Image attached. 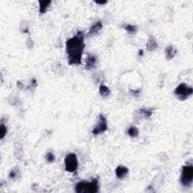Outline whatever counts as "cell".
Here are the masks:
<instances>
[{
	"mask_svg": "<svg viewBox=\"0 0 193 193\" xmlns=\"http://www.w3.org/2000/svg\"><path fill=\"white\" fill-rule=\"evenodd\" d=\"M84 39L83 33L79 31L73 37L70 38L66 42V51L69 65L77 66L81 64V57L85 47Z\"/></svg>",
	"mask_w": 193,
	"mask_h": 193,
	"instance_id": "6da1fadb",
	"label": "cell"
},
{
	"mask_svg": "<svg viewBox=\"0 0 193 193\" xmlns=\"http://www.w3.org/2000/svg\"><path fill=\"white\" fill-rule=\"evenodd\" d=\"M76 192L77 193H95L99 191V184L97 179H94L91 182L81 181L76 185Z\"/></svg>",
	"mask_w": 193,
	"mask_h": 193,
	"instance_id": "7a4b0ae2",
	"label": "cell"
},
{
	"mask_svg": "<svg viewBox=\"0 0 193 193\" xmlns=\"http://www.w3.org/2000/svg\"><path fill=\"white\" fill-rule=\"evenodd\" d=\"M193 181V167L192 165H184L182 168L180 182L184 187H190Z\"/></svg>",
	"mask_w": 193,
	"mask_h": 193,
	"instance_id": "3957f363",
	"label": "cell"
},
{
	"mask_svg": "<svg viewBox=\"0 0 193 193\" xmlns=\"http://www.w3.org/2000/svg\"><path fill=\"white\" fill-rule=\"evenodd\" d=\"M193 94V88L189 87L186 83H180L174 90V94L180 100H186Z\"/></svg>",
	"mask_w": 193,
	"mask_h": 193,
	"instance_id": "277c9868",
	"label": "cell"
},
{
	"mask_svg": "<svg viewBox=\"0 0 193 193\" xmlns=\"http://www.w3.org/2000/svg\"><path fill=\"white\" fill-rule=\"evenodd\" d=\"M65 164V170L69 173H73L76 171L78 168V159L77 156L75 153H69L66 156L64 159Z\"/></svg>",
	"mask_w": 193,
	"mask_h": 193,
	"instance_id": "5b68a950",
	"label": "cell"
},
{
	"mask_svg": "<svg viewBox=\"0 0 193 193\" xmlns=\"http://www.w3.org/2000/svg\"><path fill=\"white\" fill-rule=\"evenodd\" d=\"M107 129H108V125H107V119H106V117L103 115H100L98 124L92 130V134L94 135H99L100 134H103L105 131H107Z\"/></svg>",
	"mask_w": 193,
	"mask_h": 193,
	"instance_id": "8992f818",
	"label": "cell"
},
{
	"mask_svg": "<svg viewBox=\"0 0 193 193\" xmlns=\"http://www.w3.org/2000/svg\"><path fill=\"white\" fill-rule=\"evenodd\" d=\"M97 62V58L95 55L87 54L86 59H85V69L87 70H91L94 69L96 67Z\"/></svg>",
	"mask_w": 193,
	"mask_h": 193,
	"instance_id": "52a82bcc",
	"label": "cell"
},
{
	"mask_svg": "<svg viewBox=\"0 0 193 193\" xmlns=\"http://www.w3.org/2000/svg\"><path fill=\"white\" fill-rule=\"evenodd\" d=\"M128 173V168L124 166H118L116 169V175L117 178L124 179Z\"/></svg>",
	"mask_w": 193,
	"mask_h": 193,
	"instance_id": "ba28073f",
	"label": "cell"
},
{
	"mask_svg": "<svg viewBox=\"0 0 193 193\" xmlns=\"http://www.w3.org/2000/svg\"><path fill=\"white\" fill-rule=\"evenodd\" d=\"M103 28V24L100 21L97 22L94 24L93 26L91 27V29H89V32H88V36H94V35L97 34L99 31L100 30Z\"/></svg>",
	"mask_w": 193,
	"mask_h": 193,
	"instance_id": "9c48e42d",
	"label": "cell"
},
{
	"mask_svg": "<svg viewBox=\"0 0 193 193\" xmlns=\"http://www.w3.org/2000/svg\"><path fill=\"white\" fill-rule=\"evenodd\" d=\"M51 0H47V1H42L39 0V13L41 15L45 14L48 10V7L51 5Z\"/></svg>",
	"mask_w": 193,
	"mask_h": 193,
	"instance_id": "30bf717a",
	"label": "cell"
},
{
	"mask_svg": "<svg viewBox=\"0 0 193 193\" xmlns=\"http://www.w3.org/2000/svg\"><path fill=\"white\" fill-rule=\"evenodd\" d=\"M177 54V51L172 46H168L165 49V56H166L167 60H170L173 59L175 57Z\"/></svg>",
	"mask_w": 193,
	"mask_h": 193,
	"instance_id": "8fae6325",
	"label": "cell"
},
{
	"mask_svg": "<svg viewBox=\"0 0 193 193\" xmlns=\"http://www.w3.org/2000/svg\"><path fill=\"white\" fill-rule=\"evenodd\" d=\"M158 48V44L156 42V39H154L152 36L149 37V41H148L147 44V48L148 51H153L156 48Z\"/></svg>",
	"mask_w": 193,
	"mask_h": 193,
	"instance_id": "7c38bea8",
	"label": "cell"
},
{
	"mask_svg": "<svg viewBox=\"0 0 193 193\" xmlns=\"http://www.w3.org/2000/svg\"><path fill=\"white\" fill-rule=\"evenodd\" d=\"M99 91H100V95H101L102 97H108L111 93L110 89H109L108 87H107L106 85H104L103 84L100 85V88H99Z\"/></svg>",
	"mask_w": 193,
	"mask_h": 193,
	"instance_id": "4fadbf2b",
	"label": "cell"
},
{
	"mask_svg": "<svg viewBox=\"0 0 193 193\" xmlns=\"http://www.w3.org/2000/svg\"><path fill=\"white\" fill-rule=\"evenodd\" d=\"M154 109H147V108H141L140 109V114L143 115L144 117L149 118L152 116V113H153Z\"/></svg>",
	"mask_w": 193,
	"mask_h": 193,
	"instance_id": "5bb4252c",
	"label": "cell"
},
{
	"mask_svg": "<svg viewBox=\"0 0 193 193\" xmlns=\"http://www.w3.org/2000/svg\"><path fill=\"white\" fill-rule=\"evenodd\" d=\"M128 134L131 137H132V138L137 137L139 134L138 129L135 126H131L128 130Z\"/></svg>",
	"mask_w": 193,
	"mask_h": 193,
	"instance_id": "9a60e30c",
	"label": "cell"
},
{
	"mask_svg": "<svg viewBox=\"0 0 193 193\" xmlns=\"http://www.w3.org/2000/svg\"><path fill=\"white\" fill-rule=\"evenodd\" d=\"M124 29L125 30H126L127 32H128L129 33H131V34H134L135 33L137 32V27L134 25H131V24H126V25H125L124 27Z\"/></svg>",
	"mask_w": 193,
	"mask_h": 193,
	"instance_id": "2e32d148",
	"label": "cell"
},
{
	"mask_svg": "<svg viewBox=\"0 0 193 193\" xmlns=\"http://www.w3.org/2000/svg\"><path fill=\"white\" fill-rule=\"evenodd\" d=\"M7 134V128L6 126L4 124L2 123L1 125H0V138L3 139L5 137H6Z\"/></svg>",
	"mask_w": 193,
	"mask_h": 193,
	"instance_id": "e0dca14e",
	"label": "cell"
},
{
	"mask_svg": "<svg viewBox=\"0 0 193 193\" xmlns=\"http://www.w3.org/2000/svg\"><path fill=\"white\" fill-rule=\"evenodd\" d=\"M46 159L48 163H52L55 161V156L52 152H48L46 156Z\"/></svg>",
	"mask_w": 193,
	"mask_h": 193,
	"instance_id": "ac0fdd59",
	"label": "cell"
},
{
	"mask_svg": "<svg viewBox=\"0 0 193 193\" xmlns=\"http://www.w3.org/2000/svg\"><path fill=\"white\" fill-rule=\"evenodd\" d=\"M131 91V94H133L134 97H139L140 94V90L137 89V90H130Z\"/></svg>",
	"mask_w": 193,
	"mask_h": 193,
	"instance_id": "d6986e66",
	"label": "cell"
},
{
	"mask_svg": "<svg viewBox=\"0 0 193 193\" xmlns=\"http://www.w3.org/2000/svg\"><path fill=\"white\" fill-rule=\"evenodd\" d=\"M16 176H17V172L15 171V170H12L9 173V177L11 179H14Z\"/></svg>",
	"mask_w": 193,
	"mask_h": 193,
	"instance_id": "ffe728a7",
	"label": "cell"
},
{
	"mask_svg": "<svg viewBox=\"0 0 193 193\" xmlns=\"http://www.w3.org/2000/svg\"><path fill=\"white\" fill-rule=\"evenodd\" d=\"M95 2L97 3V4H99V5H104V4H106V3L107 2V1H104V2Z\"/></svg>",
	"mask_w": 193,
	"mask_h": 193,
	"instance_id": "44dd1931",
	"label": "cell"
},
{
	"mask_svg": "<svg viewBox=\"0 0 193 193\" xmlns=\"http://www.w3.org/2000/svg\"><path fill=\"white\" fill-rule=\"evenodd\" d=\"M139 55H140V57H142L143 55V51L142 49H140V51H139Z\"/></svg>",
	"mask_w": 193,
	"mask_h": 193,
	"instance_id": "7402d4cb",
	"label": "cell"
}]
</instances>
